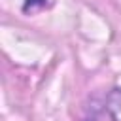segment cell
<instances>
[{"label":"cell","instance_id":"1","mask_svg":"<svg viewBox=\"0 0 121 121\" xmlns=\"http://www.w3.org/2000/svg\"><path fill=\"white\" fill-rule=\"evenodd\" d=\"M104 115L110 121H121V89H112L104 98Z\"/></svg>","mask_w":121,"mask_h":121}]
</instances>
